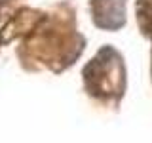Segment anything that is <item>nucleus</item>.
Returning a JSON list of instances; mask_svg holds the SVG:
<instances>
[{
  "label": "nucleus",
  "instance_id": "nucleus-1",
  "mask_svg": "<svg viewBox=\"0 0 152 143\" xmlns=\"http://www.w3.org/2000/svg\"><path fill=\"white\" fill-rule=\"evenodd\" d=\"M95 23L103 29H118L126 19L124 0H93Z\"/></svg>",
  "mask_w": 152,
  "mask_h": 143
}]
</instances>
